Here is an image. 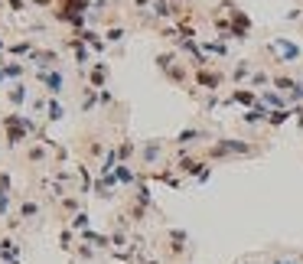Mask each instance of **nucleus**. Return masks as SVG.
I'll list each match as a JSON object with an SVG mask.
<instances>
[{"label":"nucleus","instance_id":"1","mask_svg":"<svg viewBox=\"0 0 303 264\" xmlns=\"http://www.w3.org/2000/svg\"><path fill=\"white\" fill-rule=\"evenodd\" d=\"M254 157L257 153V147L254 144H248V140H231V137H222L215 140V144L209 147V157L212 160H225V157Z\"/></svg>","mask_w":303,"mask_h":264},{"label":"nucleus","instance_id":"2","mask_svg":"<svg viewBox=\"0 0 303 264\" xmlns=\"http://www.w3.org/2000/svg\"><path fill=\"white\" fill-rule=\"evenodd\" d=\"M222 82H225V75H222L219 69H209V65L206 69H196V85L206 88L209 95H215L219 88H222Z\"/></svg>","mask_w":303,"mask_h":264},{"label":"nucleus","instance_id":"3","mask_svg":"<svg viewBox=\"0 0 303 264\" xmlns=\"http://www.w3.org/2000/svg\"><path fill=\"white\" fill-rule=\"evenodd\" d=\"M228 104H245V108L251 111L254 104H261V95H257L254 88H235V92L228 95Z\"/></svg>","mask_w":303,"mask_h":264},{"label":"nucleus","instance_id":"4","mask_svg":"<svg viewBox=\"0 0 303 264\" xmlns=\"http://www.w3.org/2000/svg\"><path fill=\"white\" fill-rule=\"evenodd\" d=\"M39 78H42V85H46V92H49V95H59V92H62V85H66V78H62L59 69H52V72H39Z\"/></svg>","mask_w":303,"mask_h":264},{"label":"nucleus","instance_id":"5","mask_svg":"<svg viewBox=\"0 0 303 264\" xmlns=\"http://www.w3.org/2000/svg\"><path fill=\"white\" fill-rule=\"evenodd\" d=\"M267 118H271V108H267V104H254L251 111L242 114L245 124H267Z\"/></svg>","mask_w":303,"mask_h":264},{"label":"nucleus","instance_id":"6","mask_svg":"<svg viewBox=\"0 0 303 264\" xmlns=\"http://www.w3.org/2000/svg\"><path fill=\"white\" fill-rule=\"evenodd\" d=\"M30 59L39 65V72H49V65H56V62H59V52H56V49H52V52H49V49H42V52H33Z\"/></svg>","mask_w":303,"mask_h":264},{"label":"nucleus","instance_id":"7","mask_svg":"<svg viewBox=\"0 0 303 264\" xmlns=\"http://www.w3.org/2000/svg\"><path fill=\"white\" fill-rule=\"evenodd\" d=\"M271 49H277V52H280V62H290V59H297V56H300V49L293 46V42H287V39H274V42H271Z\"/></svg>","mask_w":303,"mask_h":264},{"label":"nucleus","instance_id":"8","mask_svg":"<svg viewBox=\"0 0 303 264\" xmlns=\"http://www.w3.org/2000/svg\"><path fill=\"white\" fill-rule=\"evenodd\" d=\"M88 78H92V88H95V92H101L104 82H108V65H104V62H95V65H92V75H88Z\"/></svg>","mask_w":303,"mask_h":264},{"label":"nucleus","instance_id":"9","mask_svg":"<svg viewBox=\"0 0 303 264\" xmlns=\"http://www.w3.org/2000/svg\"><path fill=\"white\" fill-rule=\"evenodd\" d=\"M202 52H206V56L225 59L228 56V46H225V39H206V42H202Z\"/></svg>","mask_w":303,"mask_h":264},{"label":"nucleus","instance_id":"10","mask_svg":"<svg viewBox=\"0 0 303 264\" xmlns=\"http://www.w3.org/2000/svg\"><path fill=\"white\" fill-rule=\"evenodd\" d=\"M202 137H209L206 130H199V127H186V130H180L176 144H180V147H189V144H196V140H202Z\"/></svg>","mask_w":303,"mask_h":264},{"label":"nucleus","instance_id":"11","mask_svg":"<svg viewBox=\"0 0 303 264\" xmlns=\"http://www.w3.org/2000/svg\"><path fill=\"white\" fill-rule=\"evenodd\" d=\"M290 118H293V108H280V111H271L267 124H271V127H280V124H287Z\"/></svg>","mask_w":303,"mask_h":264},{"label":"nucleus","instance_id":"12","mask_svg":"<svg viewBox=\"0 0 303 264\" xmlns=\"http://www.w3.org/2000/svg\"><path fill=\"white\" fill-rule=\"evenodd\" d=\"M163 75H166V78H170V82H173V85H183V82H186V78H189V72H186V65H180V62H176L173 69H166V72H163Z\"/></svg>","mask_w":303,"mask_h":264},{"label":"nucleus","instance_id":"13","mask_svg":"<svg viewBox=\"0 0 303 264\" xmlns=\"http://www.w3.org/2000/svg\"><path fill=\"white\" fill-rule=\"evenodd\" d=\"M160 150H163L160 140H147V144H144V163H154L157 157H160Z\"/></svg>","mask_w":303,"mask_h":264},{"label":"nucleus","instance_id":"14","mask_svg":"<svg viewBox=\"0 0 303 264\" xmlns=\"http://www.w3.org/2000/svg\"><path fill=\"white\" fill-rule=\"evenodd\" d=\"M248 75H254V72H251V62H245V59H242V62L231 69L228 78H231V82H242V78H248Z\"/></svg>","mask_w":303,"mask_h":264},{"label":"nucleus","instance_id":"15","mask_svg":"<svg viewBox=\"0 0 303 264\" xmlns=\"http://www.w3.org/2000/svg\"><path fill=\"white\" fill-rule=\"evenodd\" d=\"M10 52H13L16 59H20V56H33L36 49H33V42H30V39H20V42H13V46H10Z\"/></svg>","mask_w":303,"mask_h":264},{"label":"nucleus","instance_id":"16","mask_svg":"<svg viewBox=\"0 0 303 264\" xmlns=\"http://www.w3.org/2000/svg\"><path fill=\"white\" fill-rule=\"evenodd\" d=\"M7 98H10V104H23L26 101V85H13L10 92H7Z\"/></svg>","mask_w":303,"mask_h":264},{"label":"nucleus","instance_id":"17","mask_svg":"<svg viewBox=\"0 0 303 264\" xmlns=\"http://www.w3.org/2000/svg\"><path fill=\"white\" fill-rule=\"evenodd\" d=\"M173 65H176L173 52H160V56H157V69H160V72H166V69H173Z\"/></svg>","mask_w":303,"mask_h":264},{"label":"nucleus","instance_id":"18","mask_svg":"<svg viewBox=\"0 0 303 264\" xmlns=\"http://www.w3.org/2000/svg\"><path fill=\"white\" fill-rule=\"evenodd\" d=\"M271 78L274 75H267V72H254L251 75V88H254V92H261V85H271Z\"/></svg>","mask_w":303,"mask_h":264},{"label":"nucleus","instance_id":"19","mask_svg":"<svg viewBox=\"0 0 303 264\" xmlns=\"http://www.w3.org/2000/svg\"><path fill=\"white\" fill-rule=\"evenodd\" d=\"M62 114H66V111H62L59 101H49V104H46V118H49V121H62Z\"/></svg>","mask_w":303,"mask_h":264},{"label":"nucleus","instance_id":"20","mask_svg":"<svg viewBox=\"0 0 303 264\" xmlns=\"http://www.w3.org/2000/svg\"><path fill=\"white\" fill-rule=\"evenodd\" d=\"M0 69H4V75H7V78L23 75V65H20V62H7V65H0Z\"/></svg>","mask_w":303,"mask_h":264},{"label":"nucleus","instance_id":"21","mask_svg":"<svg viewBox=\"0 0 303 264\" xmlns=\"http://www.w3.org/2000/svg\"><path fill=\"white\" fill-rule=\"evenodd\" d=\"M121 39H124V30H121V26H111V30L104 33V42H121Z\"/></svg>","mask_w":303,"mask_h":264},{"label":"nucleus","instance_id":"22","mask_svg":"<svg viewBox=\"0 0 303 264\" xmlns=\"http://www.w3.org/2000/svg\"><path fill=\"white\" fill-rule=\"evenodd\" d=\"M95 101H98V92H95V88H88V92H85V101H82V111H92Z\"/></svg>","mask_w":303,"mask_h":264},{"label":"nucleus","instance_id":"23","mask_svg":"<svg viewBox=\"0 0 303 264\" xmlns=\"http://www.w3.org/2000/svg\"><path fill=\"white\" fill-rule=\"evenodd\" d=\"M131 157H134V144H131V140H124L121 150H118V160H131Z\"/></svg>","mask_w":303,"mask_h":264},{"label":"nucleus","instance_id":"24","mask_svg":"<svg viewBox=\"0 0 303 264\" xmlns=\"http://www.w3.org/2000/svg\"><path fill=\"white\" fill-rule=\"evenodd\" d=\"M118 180L121 183H134V173L127 170V166H118Z\"/></svg>","mask_w":303,"mask_h":264},{"label":"nucleus","instance_id":"25","mask_svg":"<svg viewBox=\"0 0 303 264\" xmlns=\"http://www.w3.org/2000/svg\"><path fill=\"white\" fill-rule=\"evenodd\" d=\"M20 212H23V218H26V215H36V212H39V206H36V202H23Z\"/></svg>","mask_w":303,"mask_h":264},{"label":"nucleus","instance_id":"26","mask_svg":"<svg viewBox=\"0 0 303 264\" xmlns=\"http://www.w3.org/2000/svg\"><path fill=\"white\" fill-rule=\"evenodd\" d=\"M98 101H101V104H114V95L108 92V88H101V92H98Z\"/></svg>","mask_w":303,"mask_h":264},{"label":"nucleus","instance_id":"27","mask_svg":"<svg viewBox=\"0 0 303 264\" xmlns=\"http://www.w3.org/2000/svg\"><path fill=\"white\" fill-rule=\"evenodd\" d=\"M72 225H75V228H85V225H88V215H85V212H82V215H75V222H72Z\"/></svg>","mask_w":303,"mask_h":264},{"label":"nucleus","instance_id":"28","mask_svg":"<svg viewBox=\"0 0 303 264\" xmlns=\"http://www.w3.org/2000/svg\"><path fill=\"white\" fill-rule=\"evenodd\" d=\"M215 104H219V95H209V98H206V111H212Z\"/></svg>","mask_w":303,"mask_h":264},{"label":"nucleus","instance_id":"29","mask_svg":"<svg viewBox=\"0 0 303 264\" xmlns=\"http://www.w3.org/2000/svg\"><path fill=\"white\" fill-rule=\"evenodd\" d=\"M7 186H10V176L0 173V192H7Z\"/></svg>","mask_w":303,"mask_h":264},{"label":"nucleus","instance_id":"30","mask_svg":"<svg viewBox=\"0 0 303 264\" xmlns=\"http://www.w3.org/2000/svg\"><path fill=\"white\" fill-rule=\"evenodd\" d=\"M287 20H290V23H293V20H303V10H290V13H287Z\"/></svg>","mask_w":303,"mask_h":264},{"label":"nucleus","instance_id":"31","mask_svg":"<svg viewBox=\"0 0 303 264\" xmlns=\"http://www.w3.org/2000/svg\"><path fill=\"white\" fill-rule=\"evenodd\" d=\"M7 4H10V10H23V7H26L23 0H7Z\"/></svg>","mask_w":303,"mask_h":264},{"label":"nucleus","instance_id":"32","mask_svg":"<svg viewBox=\"0 0 303 264\" xmlns=\"http://www.w3.org/2000/svg\"><path fill=\"white\" fill-rule=\"evenodd\" d=\"M7 209V192H0V212Z\"/></svg>","mask_w":303,"mask_h":264},{"label":"nucleus","instance_id":"33","mask_svg":"<svg viewBox=\"0 0 303 264\" xmlns=\"http://www.w3.org/2000/svg\"><path fill=\"white\" fill-rule=\"evenodd\" d=\"M170 4H173V7H183V4H180V0H170Z\"/></svg>","mask_w":303,"mask_h":264},{"label":"nucleus","instance_id":"34","mask_svg":"<svg viewBox=\"0 0 303 264\" xmlns=\"http://www.w3.org/2000/svg\"><path fill=\"white\" fill-rule=\"evenodd\" d=\"M274 264H293V261H274Z\"/></svg>","mask_w":303,"mask_h":264},{"label":"nucleus","instance_id":"35","mask_svg":"<svg viewBox=\"0 0 303 264\" xmlns=\"http://www.w3.org/2000/svg\"><path fill=\"white\" fill-rule=\"evenodd\" d=\"M4 78H7V75H4V69H0V82H4Z\"/></svg>","mask_w":303,"mask_h":264},{"label":"nucleus","instance_id":"36","mask_svg":"<svg viewBox=\"0 0 303 264\" xmlns=\"http://www.w3.org/2000/svg\"><path fill=\"white\" fill-rule=\"evenodd\" d=\"M0 52H4V39H0Z\"/></svg>","mask_w":303,"mask_h":264}]
</instances>
